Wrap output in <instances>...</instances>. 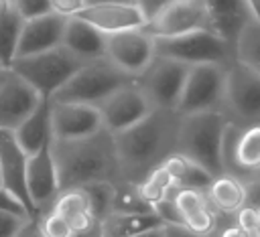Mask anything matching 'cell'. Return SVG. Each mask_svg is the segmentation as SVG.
I'll list each match as a JSON object with an SVG mask.
<instances>
[{
	"mask_svg": "<svg viewBox=\"0 0 260 237\" xmlns=\"http://www.w3.org/2000/svg\"><path fill=\"white\" fill-rule=\"evenodd\" d=\"M181 113L154 107L138 124L114 134V146L120 164V176L128 182H140L167 156L177 152Z\"/></svg>",
	"mask_w": 260,
	"mask_h": 237,
	"instance_id": "1",
	"label": "cell"
},
{
	"mask_svg": "<svg viewBox=\"0 0 260 237\" xmlns=\"http://www.w3.org/2000/svg\"><path fill=\"white\" fill-rule=\"evenodd\" d=\"M53 160L57 166L59 190L79 188L91 182L122 180L114 134L106 128L77 140H53Z\"/></svg>",
	"mask_w": 260,
	"mask_h": 237,
	"instance_id": "2",
	"label": "cell"
},
{
	"mask_svg": "<svg viewBox=\"0 0 260 237\" xmlns=\"http://www.w3.org/2000/svg\"><path fill=\"white\" fill-rule=\"evenodd\" d=\"M230 120L221 109L181 115L177 152L205 168L211 176L223 174L221 144Z\"/></svg>",
	"mask_w": 260,
	"mask_h": 237,
	"instance_id": "3",
	"label": "cell"
},
{
	"mask_svg": "<svg viewBox=\"0 0 260 237\" xmlns=\"http://www.w3.org/2000/svg\"><path fill=\"white\" fill-rule=\"evenodd\" d=\"M134 77L120 71L106 57L85 61L67 81L61 85L51 101H69V103H87L100 105L110 93L120 89L122 85L132 83Z\"/></svg>",
	"mask_w": 260,
	"mask_h": 237,
	"instance_id": "4",
	"label": "cell"
},
{
	"mask_svg": "<svg viewBox=\"0 0 260 237\" xmlns=\"http://www.w3.org/2000/svg\"><path fill=\"white\" fill-rule=\"evenodd\" d=\"M83 65L81 59L71 55L65 47H55L43 53L14 57L10 71L26 81L41 97H53V93L65 85V81Z\"/></svg>",
	"mask_w": 260,
	"mask_h": 237,
	"instance_id": "5",
	"label": "cell"
},
{
	"mask_svg": "<svg viewBox=\"0 0 260 237\" xmlns=\"http://www.w3.org/2000/svg\"><path fill=\"white\" fill-rule=\"evenodd\" d=\"M154 55L179 61L187 67L193 65H228L234 59V45L217 32L203 28L177 36L154 38Z\"/></svg>",
	"mask_w": 260,
	"mask_h": 237,
	"instance_id": "6",
	"label": "cell"
},
{
	"mask_svg": "<svg viewBox=\"0 0 260 237\" xmlns=\"http://www.w3.org/2000/svg\"><path fill=\"white\" fill-rule=\"evenodd\" d=\"M221 111L236 126H260V73L236 57L225 65Z\"/></svg>",
	"mask_w": 260,
	"mask_h": 237,
	"instance_id": "7",
	"label": "cell"
},
{
	"mask_svg": "<svg viewBox=\"0 0 260 237\" xmlns=\"http://www.w3.org/2000/svg\"><path fill=\"white\" fill-rule=\"evenodd\" d=\"M223 83H225V65H193L189 67L177 113H197L209 109H221L223 101Z\"/></svg>",
	"mask_w": 260,
	"mask_h": 237,
	"instance_id": "8",
	"label": "cell"
},
{
	"mask_svg": "<svg viewBox=\"0 0 260 237\" xmlns=\"http://www.w3.org/2000/svg\"><path fill=\"white\" fill-rule=\"evenodd\" d=\"M187 73H189L187 65L154 55L150 65L136 77V83L144 91L152 107L177 109Z\"/></svg>",
	"mask_w": 260,
	"mask_h": 237,
	"instance_id": "9",
	"label": "cell"
},
{
	"mask_svg": "<svg viewBox=\"0 0 260 237\" xmlns=\"http://www.w3.org/2000/svg\"><path fill=\"white\" fill-rule=\"evenodd\" d=\"M104 57L130 77H138L154 59V36L146 28L106 34Z\"/></svg>",
	"mask_w": 260,
	"mask_h": 237,
	"instance_id": "10",
	"label": "cell"
},
{
	"mask_svg": "<svg viewBox=\"0 0 260 237\" xmlns=\"http://www.w3.org/2000/svg\"><path fill=\"white\" fill-rule=\"evenodd\" d=\"M154 38L177 36L193 30H211L205 0H169L144 26Z\"/></svg>",
	"mask_w": 260,
	"mask_h": 237,
	"instance_id": "11",
	"label": "cell"
},
{
	"mask_svg": "<svg viewBox=\"0 0 260 237\" xmlns=\"http://www.w3.org/2000/svg\"><path fill=\"white\" fill-rule=\"evenodd\" d=\"M102 115V124L110 134H118L128 130L146 117L154 107L138 87L136 79L128 85H122L114 93H110L100 105H95Z\"/></svg>",
	"mask_w": 260,
	"mask_h": 237,
	"instance_id": "12",
	"label": "cell"
},
{
	"mask_svg": "<svg viewBox=\"0 0 260 237\" xmlns=\"http://www.w3.org/2000/svg\"><path fill=\"white\" fill-rule=\"evenodd\" d=\"M104 128L100 109L87 103L51 101L53 140H77L91 136Z\"/></svg>",
	"mask_w": 260,
	"mask_h": 237,
	"instance_id": "13",
	"label": "cell"
},
{
	"mask_svg": "<svg viewBox=\"0 0 260 237\" xmlns=\"http://www.w3.org/2000/svg\"><path fill=\"white\" fill-rule=\"evenodd\" d=\"M26 190L37 213V219L51 209L55 196L59 194L57 166L53 160L51 144L28 156L26 160Z\"/></svg>",
	"mask_w": 260,
	"mask_h": 237,
	"instance_id": "14",
	"label": "cell"
},
{
	"mask_svg": "<svg viewBox=\"0 0 260 237\" xmlns=\"http://www.w3.org/2000/svg\"><path fill=\"white\" fill-rule=\"evenodd\" d=\"M26 160L28 156L18 146L14 134L10 130L0 128V186L14 194L26 207L28 215L37 219V213L26 190Z\"/></svg>",
	"mask_w": 260,
	"mask_h": 237,
	"instance_id": "15",
	"label": "cell"
},
{
	"mask_svg": "<svg viewBox=\"0 0 260 237\" xmlns=\"http://www.w3.org/2000/svg\"><path fill=\"white\" fill-rule=\"evenodd\" d=\"M77 18L91 24L95 30L104 34L130 30V28H144L146 16L134 2H100V4H85Z\"/></svg>",
	"mask_w": 260,
	"mask_h": 237,
	"instance_id": "16",
	"label": "cell"
},
{
	"mask_svg": "<svg viewBox=\"0 0 260 237\" xmlns=\"http://www.w3.org/2000/svg\"><path fill=\"white\" fill-rule=\"evenodd\" d=\"M65 24H67V18L55 12H47V14L22 20L18 43H16V57H26V55L61 47Z\"/></svg>",
	"mask_w": 260,
	"mask_h": 237,
	"instance_id": "17",
	"label": "cell"
},
{
	"mask_svg": "<svg viewBox=\"0 0 260 237\" xmlns=\"http://www.w3.org/2000/svg\"><path fill=\"white\" fill-rule=\"evenodd\" d=\"M43 97L18 75L8 69L4 83L0 85V128L16 130Z\"/></svg>",
	"mask_w": 260,
	"mask_h": 237,
	"instance_id": "18",
	"label": "cell"
},
{
	"mask_svg": "<svg viewBox=\"0 0 260 237\" xmlns=\"http://www.w3.org/2000/svg\"><path fill=\"white\" fill-rule=\"evenodd\" d=\"M183 219V225L197 235H217L219 233V215L211 209L205 199V192L193 188L175 186L169 194Z\"/></svg>",
	"mask_w": 260,
	"mask_h": 237,
	"instance_id": "19",
	"label": "cell"
},
{
	"mask_svg": "<svg viewBox=\"0 0 260 237\" xmlns=\"http://www.w3.org/2000/svg\"><path fill=\"white\" fill-rule=\"evenodd\" d=\"M61 47H65L71 55H75L83 63L102 59L106 53V34L95 30L85 20L71 16V18H67Z\"/></svg>",
	"mask_w": 260,
	"mask_h": 237,
	"instance_id": "20",
	"label": "cell"
},
{
	"mask_svg": "<svg viewBox=\"0 0 260 237\" xmlns=\"http://www.w3.org/2000/svg\"><path fill=\"white\" fill-rule=\"evenodd\" d=\"M18 146L24 150L26 156H32L41 148L49 146L53 142V132H51V99L43 97L39 105L30 111V115L16 128L12 130Z\"/></svg>",
	"mask_w": 260,
	"mask_h": 237,
	"instance_id": "21",
	"label": "cell"
},
{
	"mask_svg": "<svg viewBox=\"0 0 260 237\" xmlns=\"http://www.w3.org/2000/svg\"><path fill=\"white\" fill-rule=\"evenodd\" d=\"M211 30L230 41L236 43L240 30L250 20V12L244 0H205Z\"/></svg>",
	"mask_w": 260,
	"mask_h": 237,
	"instance_id": "22",
	"label": "cell"
},
{
	"mask_svg": "<svg viewBox=\"0 0 260 237\" xmlns=\"http://www.w3.org/2000/svg\"><path fill=\"white\" fill-rule=\"evenodd\" d=\"M205 199L217 215L232 217L244 207V201H246L244 182L240 178L223 172L211 180L209 188L205 190Z\"/></svg>",
	"mask_w": 260,
	"mask_h": 237,
	"instance_id": "23",
	"label": "cell"
},
{
	"mask_svg": "<svg viewBox=\"0 0 260 237\" xmlns=\"http://www.w3.org/2000/svg\"><path fill=\"white\" fill-rule=\"evenodd\" d=\"M162 227L154 211L150 213H108L100 219V237H134L138 233Z\"/></svg>",
	"mask_w": 260,
	"mask_h": 237,
	"instance_id": "24",
	"label": "cell"
},
{
	"mask_svg": "<svg viewBox=\"0 0 260 237\" xmlns=\"http://www.w3.org/2000/svg\"><path fill=\"white\" fill-rule=\"evenodd\" d=\"M160 166L171 174V178L175 180V186L179 188H193V190L205 192L211 180L215 178L205 168H201L199 164H195L193 160H189L179 152H173L171 156H167Z\"/></svg>",
	"mask_w": 260,
	"mask_h": 237,
	"instance_id": "25",
	"label": "cell"
},
{
	"mask_svg": "<svg viewBox=\"0 0 260 237\" xmlns=\"http://www.w3.org/2000/svg\"><path fill=\"white\" fill-rule=\"evenodd\" d=\"M234 57L260 73V22L250 18L234 43Z\"/></svg>",
	"mask_w": 260,
	"mask_h": 237,
	"instance_id": "26",
	"label": "cell"
},
{
	"mask_svg": "<svg viewBox=\"0 0 260 237\" xmlns=\"http://www.w3.org/2000/svg\"><path fill=\"white\" fill-rule=\"evenodd\" d=\"M152 209L142 201L138 194L136 182L118 180L114 184V199H112V213H150Z\"/></svg>",
	"mask_w": 260,
	"mask_h": 237,
	"instance_id": "27",
	"label": "cell"
},
{
	"mask_svg": "<svg viewBox=\"0 0 260 237\" xmlns=\"http://www.w3.org/2000/svg\"><path fill=\"white\" fill-rule=\"evenodd\" d=\"M20 26H22V18L16 12L0 20V67L8 69L12 59L16 57V43H18Z\"/></svg>",
	"mask_w": 260,
	"mask_h": 237,
	"instance_id": "28",
	"label": "cell"
},
{
	"mask_svg": "<svg viewBox=\"0 0 260 237\" xmlns=\"http://www.w3.org/2000/svg\"><path fill=\"white\" fill-rule=\"evenodd\" d=\"M79 188L85 192V196L89 201V209L98 221L104 219L108 213H112V199H114L112 182H91V184H85Z\"/></svg>",
	"mask_w": 260,
	"mask_h": 237,
	"instance_id": "29",
	"label": "cell"
},
{
	"mask_svg": "<svg viewBox=\"0 0 260 237\" xmlns=\"http://www.w3.org/2000/svg\"><path fill=\"white\" fill-rule=\"evenodd\" d=\"M39 225L45 237H71L69 223L55 211H45L39 217Z\"/></svg>",
	"mask_w": 260,
	"mask_h": 237,
	"instance_id": "30",
	"label": "cell"
},
{
	"mask_svg": "<svg viewBox=\"0 0 260 237\" xmlns=\"http://www.w3.org/2000/svg\"><path fill=\"white\" fill-rule=\"evenodd\" d=\"M12 6H14V12H16L22 20L51 12L49 0H12Z\"/></svg>",
	"mask_w": 260,
	"mask_h": 237,
	"instance_id": "31",
	"label": "cell"
},
{
	"mask_svg": "<svg viewBox=\"0 0 260 237\" xmlns=\"http://www.w3.org/2000/svg\"><path fill=\"white\" fill-rule=\"evenodd\" d=\"M258 219H260V211H256L252 207H246V205L236 213V225L240 229H244L250 237L258 233Z\"/></svg>",
	"mask_w": 260,
	"mask_h": 237,
	"instance_id": "32",
	"label": "cell"
},
{
	"mask_svg": "<svg viewBox=\"0 0 260 237\" xmlns=\"http://www.w3.org/2000/svg\"><path fill=\"white\" fill-rule=\"evenodd\" d=\"M49 6H51V12L65 16V18H71L83 10L85 0H49Z\"/></svg>",
	"mask_w": 260,
	"mask_h": 237,
	"instance_id": "33",
	"label": "cell"
},
{
	"mask_svg": "<svg viewBox=\"0 0 260 237\" xmlns=\"http://www.w3.org/2000/svg\"><path fill=\"white\" fill-rule=\"evenodd\" d=\"M0 211H4V213H12V215H18V217H30L28 215V211H26V207L14 196V194H10L6 188H2L0 186ZM32 219V217H30Z\"/></svg>",
	"mask_w": 260,
	"mask_h": 237,
	"instance_id": "34",
	"label": "cell"
},
{
	"mask_svg": "<svg viewBox=\"0 0 260 237\" xmlns=\"http://www.w3.org/2000/svg\"><path fill=\"white\" fill-rule=\"evenodd\" d=\"M26 219H30V217H18V215L0 211V237H16L18 229L22 227V223Z\"/></svg>",
	"mask_w": 260,
	"mask_h": 237,
	"instance_id": "35",
	"label": "cell"
},
{
	"mask_svg": "<svg viewBox=\"0 0 260 237\" xmlns=\"http://www.w3.org/2000/svg\"><path fill=\"white\" fill-rule=\"evenodd\" d=\"M162 237H217V235H197L185 225H162Z\"/></svg>",
	"mask_w": 260,
	"mask_h": 237,
	"instance_id": "36",
	"label": "cell"
},
{
	"mask_svg": "<svg viewBox=\"0 0 260 237\" xmlns=\"http://www.w3.org/2000/svg\"><path fill=\"white\" fill-rule=\"evenodd\" d=\"M167 2H169V0H134V4H136V6L142 10V14L146 16V22H148Z\"/></svg>",
	"mask_w": 260,
	"mask_h": 237,
	"instance_id": "37",
	"label": "cell"
},
{
	"mask_svg": "<svg viewBox=\"0 0 260 237\" xmlns=\"http://www.w3.org/2000/svg\"><path fill=\"white\" fill-rule=\"evenodd\" d=\"M16 237H45L43 231H41L39 219H26V221L22 223V227L18 229Z\"/></svg>",
	"mask_w": 260,
	"mask_h": 237,
	"instance_id": "38",
	"label": "cell"
},
{
	"mask_svg": "<svg viewBox=\"0 0 260 237\" xmlns=\"http://www.w3.org/2000/svg\"><path fill=\"white\" fill-rule=\"evenodd\" d=\"M217 237H250V235H248L244 229H240V227L234 223V225H225L223 229H219Z\"/></svg>",
	"mask_w": 260,
	"mask_h": 237,
	"instance_id": "39",
	"label": "cell"
},
{
	"mask_svg": "<svg viewBox=\"0 0 260 237\" xmlns=\"http://www.w3.org/2000/svg\"><path fill=\"white\" fill-rule=\"evenodd\" d=\"M246 6H248V12H250V18L258 20L260 22V0H244Z\"/></svg>",
	"mask_w": 260,
	"mask_h": 237,
	"instance_id": "40",
	"label": "cell"
},
{
	"mask_svg": "<svg viewBox=\"0 0 260 237\" xmlns=\"http://www.w3.org/2000/svg\"><path fill=\"white\" fill-rule=\"evenodd\" d=\"M14 12L12 0H0V20H4L6 16H10Z\"/></svg>",
	"mask_w": 260,
	"mask_h": 237,
	"instance_id": "41",
	"label": "cell"
},
{
	"mask_svg": "<svg viewBox=\"0 0 260 237\" xmlns=\"http://www.w3.org/2000/svg\"><path fill=\"white\" fill-rule=\"evenodd\" d=\"M134 237H162V227H156V229H150V231H144V233H138Z\"/></svg>",
	"mask_w": 260,
	"mask_h": 237,
	"instance_id": "42",
	"label": "cell"
},
{
	"mask_svg": "<svg viewBox=\"0 0 260 237\" xmlns=\"http://www.w3.org/2000/svg\"><path fill=\"white\" fill-rule=\"evenodd\" d=\"M100 2H134V0H85V4H100Z\"/></svg>",
	"mask_w": 260,
	"mask_h": 237,
	"instance_id": "43",
	"label": "cell"
},
{
	"mask_svg": "<svg viewBox=\"0 0 260 237\" xmlns=\"http://www.w3.org/2000/svg\"><path fill=\"white\" fill-rule=\"evenodd\" d=\"M6 75H8V69H6V67H0V85L4 83V79H6Z\"/></svg>",
	"mask_w": 260,
	"mask_h": 237,
	"instance_id": "44",
	"label": "cell"
},
{
	"mask_svg": "<svg viewBox=\"0 0 260 237\" xmlns=\"http://www.w3.org/2000/svg\"><path fill=\"white\" fill-rule=\"evenodd\" d=\"M258 235H260V219H258Z\"/></svg>",
	"mask_w": 260,
	"mask_h": 237,
	"instance_id": "45",
	"label": "cell"
},
{
	"mask_svg": "<svg viewBox=\"0 0 260 237\" xmlns=\"http://www.w3.org/2000/svg\"><path fill=\"white\" fill-rule=\"evenodd\" d=\"M252 237H260V235H258V233H256V235H252Z\"/></svg>",
	"mask_w": 260,
	"mask_h": 237,
	"instance_id": "46",
	"label": "cell"
}]
</instances>
